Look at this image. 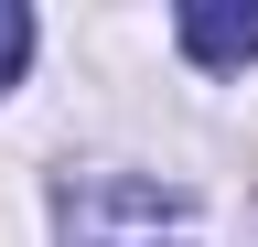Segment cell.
<instances>
[{"mask_svg": "<svg viewBox=\"0 0 258 247\" xmlns=\"http://www.w3.org/2000/svg\"><path fill=\"white\" fill-rule=\"evenodd\" d=\"M54 215H64V247H194L183 194H161L151 172H86L54 194Z\"/></svg>", "mask_w": 258, "mask_h": 247, "instance_id": "obj_1", "label": "cell"}, {"mask_svg": "<svg viewBox=\"0 0 258 247\" xmlns=\"http://www.w3.org/2000/svg\"><path fill=\"white\" fill-rule=\"evenodd\" d=\"M172 33H183L194 65H215V75H226V65H258V0H194Z\"/></svg>", "mask_w": 258, "mask_h": 247, "instance_id": "obj_2", "label": "cell"}, {"mask_svg": "<svg viewBox=\"0 0 258 247\" xmlns=\"http://www.w3.org/2000/svg\"><path fill=\"white\" fill-rule=\"evenodd\" d=\"M32 65V11H22V0H0V86H11Z\"/></svg>", "mask_w": 258, "mask_h": 247, "instance_id": "obj_3", "label": "cell"}]
</instances>
